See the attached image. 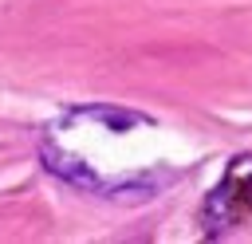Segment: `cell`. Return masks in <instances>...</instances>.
I'll return each instance as SVG.
<instances>
[]
</instances>
